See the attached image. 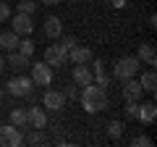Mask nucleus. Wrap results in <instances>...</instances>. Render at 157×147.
I'll return each instance as SVG.
<instances>
[{
  "label": "nucleus",
  "mask_w": 157,
  "mask_h": 147,
  "mask_svg": "<svg viewBox=\"0 0 157 147\" xmlns=\"http://www.w3.org/2000/svg\"><path fill=\"white\" fill-rule=\"evenodd\" d=\"M32 81H34V87L52 84V68L47 66L45 61H42V63H32Z\"/></svg>",
  "instance_id": "5"
},
{
  "label": "nucleus",
  "mask_w": 157,
  "mask_h": 147,
  "mask_svg": "<svg viewBox=\"0 0 157 147\" xmlns=\"http://www.w3.org/2000/svg\"><path fill=\"white\" fill-rule=\"evenodd\" d=\"M18 40H21V37H18L13 29L11 32H0V47H3V50H16Z\"/></svg>",
  "instance_id": "19"
},
{
  "label": "nucleus",
  "mask_w": 157,
  "mask_h": 147,
  "mask_svg": "<svg viewBox=\"0 0 157 147\" xmlns=\"http://www.w3.org/2000/svg\"><path fill=\"white\" fill-rule=\"evenodd\" d=\"M24 142H29L32 147H42V145H47V137H45L42 129H29L24 134Z\"/></svg>",
  "instance_id": "17"
},
{
  "label": "nucleus",
  "mask_w": 157,
  "mask_h": 147,
  "mask_svg": "<svg viewBox=\"0 0 157 147\" xmlns=\"http://www.w3.org/2000/svg\"><path fill=\"white\" fill-rule=\"evenodd\" d=\"M92 76H94V81H97L100 87H105V89L110 87V79H113V76H107L105 71H102V74H92Z\"/></svg>",
  "instance_id": "26"
},
{
  "label": "nucleus",
  "mask_w": 157,
  "mask_h": 147,
  "mask_svg": "<svg viewBox=\"0 0 157 147\" xmlns=\"http://www.w3.org/2000/svg\"><path fill=\"white\" fill-rule=\"evenodd\" d=\"M13 32L18 34V37H26V34H32L34 32V18H32V13H18L16 11V16H13Z\"/></svg>",
  "instance_id": "8"
},
{
  "label": "nucleus",
  "mask_w": 157,
  "mask_h": 147,
  "mask_svg": "<svg viewBox=\"0 0 157 147\" xmlns=\"http://www.w3.org/2000/svg\"><path fill=\"white\" fill-rule=\"evenodd\" d=\"M21 142H24V134L13 124L0 126V147H21Z\"/></svg>",
  "instance_id": "4"
},
{
  "label": "nucleus",
  "mask_w": 157,
  "mask_h": 147,
  "mask_svg": "<svg viewBox=\"0 0 157 147\" xmlns=\"http://www.w3.org/2000/svg\"><path fill=\"white\" fill-rule=\"evenodd\" d=\"M136 105H139V102H126V116H128V118L136 116Z\"/></svg>",
  "instance_id": "30"
},
{
  "label": "nucleus",
  "mask_w": 157,
  "mask_h": 147,
  "mask_svg": "<svg viewBox=\"0 0 157 147\" xmlns=\"http://www.w3.org/2000/svg\"><path fill=\"white\" fill-rule=\"evenodd\" d=\"M45 63L50 68H60L63 63H68V50L60 47V45H50L45 50Z\"/></svg>",
  "instance_id": "6"
},
{
  "label": "nucleus",
  "mask_w": 157,
  "mask_h": 147,
  "mask_svg": "<svg viewBox=\"0 0 157 147\" xmlns=\"http://www.w3.org/2000/svg\"><path fill=\"white\" fill-rule=\"evenodd\" d=\"M68 61L71 63H89L92 61V50L89 47H71V50H68Z\"/></svg>",
  "instance_id": "16"
},
{
  "label": "nucleus",
  "mask_w": 157,
  "mask_h": 147,
  "mask_svg": "<svg viewBox=\"0 0 157 147\" xmlns=\"http://www.w3.org/2000/svg\"><path fill=\"white\" fill-rule=\"evenodd\" d=\"M73 81H76L78 87H86L94 81V76H92V68L86 66V63H76L73 66Z\"/></svg>",
  "instance_id": "13"
},
{
  "label": "nucleus",
  "mask_w": 157,
  "mask_h": 147,
  "mask_svg": "<svg viewBox=\"0 0 157 147\" xmlns=\"http://www.w3.org/2000/svg\"><path fill=\"white\" fill-rule=\"evenodd\" d=\"M11 124L16 126V129H29V126H26V110L13 108V110H11Z\"/></svg>",
  "instance_id": "20"
},
{
  "label": "nucleus",
  "mask_w": 157,
  "mask_h": 147,
  "mask_svg": "<svg viewBox=\"0 0 157 147\" xmlns=\"http://www.w3.org/2000/svg\"><path fill=\"white\" fill-rule=\"evenodd\" d=\"M58 40H60L58 45H60V47H66V50H71V47H76V37H71V34H66V37L60 34Z\"/></svg>",
  "instance_id": "25"
},
{
  "label": "nucleus",
  "mask_w": 157,
  "mask_h": 147,
  "mask_svg": "<svg viewBox=\"0 0 157 147\" xmlns=\"http://www.w3.org/2000/svg\"><path fill=\"white\" fill-rule=\"evenodd\" d=\"M110 6H113V8H123L126 0H110Z\"/></svg>",
  "instance_id": "31"
},
{
  "label": "nucleus",
  "mask_w": 157,
  "mask_h": 147,
  "mask_svg": "<svg viewBox=\"0 0 157 147\" xmlns=\"http://www.w3.org/2000/svg\"><path fill=\"white\" fill-rule=\"evenodd\" d=\"M6 66H11V68H13V74H16V71H24V68L32 66V58L24 55V53H18V50H8Z\"/></svg>",
  "instance_id": "11"
},
{
  "label": "nucleus",
  "mask_w": 157,
  "mask_h": 147,
  "mask_svg": "<svg viewBox=\"0 0 157 147\" xmlns=\"http://www.w3.org/2000/svg\"><path fill=\"white\" fill-rule=\"evenodd\" d=\"M16 50H18V53H24V55H29V58H32V55H34V50H37V45H34V40H18Z\"/></svg>",
  "instance_id": "22"
},
{
  "label": "nucleus",
  "mask_w": 157,
  "mask_h": 147,
  "mask_svg": "<svg viewBox=\"0 0 157 147\" xmlns=\"http://www.w3.org/2000/svg\"><path fill=\"white\" fill-rule=\"evenodd\" d=\"M26 126H29V129H45V126H47V113L42 110V108L32 105L26 110Z\"/></svg>",
  "instance_id": "10"
},
{
  "label": "nucleus",
  "mask_w": 157,
  "mask_h": 147,
  "mask_svg": "<svg viewBox=\"0 0 157 147\" xmlns=\"http://www.w3.org/2000/svg\"><path fill=\"white\" fill-rule=\"evenodd\" d=\"M139 84H141L144 92L155 95V92H157V74L155 71H144V74H141V79H139Z\"/></svg>",
  "instance_id": "18"
},
{
  "label": "nucleus",
  "mask_w": 157,
  "mask_h": 147,
  "mask_svg": "<svg viewBox=\"0 0 157 147\" xmlns=\"http://www.w3.org/2000/svg\"><path fill=\"white\" fill-rule=\"evenodd\" d=\"M141 95H144V89H141L139 79H134V76L126 79V84H123V100H126V102H139Z\"/></svg>",
  "instance_id": "12"
},
{
  "label": "nucleus",
  "mask_w": 157,
  "mask_h": 147,
  "mask_svg": "<svg viewBox=\"0 0 157 147\" xmlns=\"http://www.w3.org/2000/svg\"><path fill=\"white\" fill-rule=\"evenodd\" d=\"M136 121H139L141 126H149L152 121L157 118V105L155 102H141V105H136Z\"/></svg>",
  "instance_id": "9"
},
{
  "label": "nucleus",
  "mask_w": 157,
  "mask_h": 147,
  "mask_svg": "<svg viewBox=\"0 0 157 147\" xmlns=\"http://www.w3.org/2000/svg\"><path fill=\"white\" fill-rule=\"evenodd\" d=\"M16 11L18 13H34V11H37V0H18Z\"/></svg>",
  "instance_id": "23"
},
{
  "label": "nucleus",
  "mask_w": 157,
  "mask_h": 147,
  "mask_svg": "<svg viewBox=\"0 0 157 147\" xmlns=\"http://www.w3.org/2000/svg\"><path fill=\"white\" fill-rule=\"evenodd\" d=\"M42 105H45L47 110L60 113L63 108H66V95H63V89H47L45 95H42Z\"/></svg>",
  "instance_id": "7"
},
{
  "label": "nucleus",
  "mask_w": 157,
  "mask_h": 147,
  "mask_svg": "<svg viewBox=\"0 0 157 147\" xmlns=\"http://www.w3.org/2000/svg\"><path fill=\"white\" fill-rule=\"evenodd\" d=\"M131 145H134V147H152V139H149V137H144V134H141V137H136V139L131 142Z\"/></svg>",
  "instance_id": "28"
},
{
  "label": "nucleus",
  "mask_w": 157,
  "mask_h": 147,
  "mask_svg": "<svg viewBox=\"0 0 157 147\" xmlns=\"http://www.w3.org/2000/svg\"><path fill=\"white\" fill-rule=\"evenodd\" d=\"M139 58H131V55H126V58H121V61L113 66V79H121V81H126V79H131V76H136L139 74Z\"/></svg>",
  "instance_id": "2"
},
{
  "label": "nucleus",
  "mask_w": 157,
  "mask_h": 147,
  "mask_svg": "<svg viewBox=\"0 0 157 147\" xmlns=\"http://www.w3.org/2000/svg\"><path fill=\"white\" fill-rule=\"evenodd\" d=\"M139 58L141 63H149V66H155L157 63V53H155V45H152V42H141L139 45Z\"/></svg>",
  "instance_id": "15"
},
{
  "label": "nucleus",
  "mask_w": 157,
  "mask_h": 147,
  "mask_svg": "<svg viewBox=\"0 0 157 147\" xmlns=\"http://www.w3.org/2000/svg\"><path fill=\"white\" fill-rule=\"evenodd\" d=\"M78 92H81V87L73 81V84H66V89H63V95H66V100H78Z\"/></svg>",
  "instance_id": "24"
},
{
  "label": "nucleus",
  "mask_w": 157,
  "mask_h": 147,
  "mask_svg": "<svg viewBox=\"0 0 157 147\" xmlns=\"http://www.w3.org/2000/svg\"><path fill=\"white\" fill-rule=\"evenodd\" d=\"M3 68H6V58H0V71H3Z\"/></svg>",
  "instance_id": "33"
},
{
  "label": "nucleus",
  "mask_w": 157,
  "mask_h": 147,
  "mask_svg": "<svg viewBox=\"0 0 157 147\" xmlns=\"http://www.w3.org/2000/svg\"><path fill=\"white\" fill-rule=\"evenodd\" d=\"M102 71H105V61H102V58H97L94 66H92V74H102Z\"/></svg>",
  "instance_id": "29"
},
{
  "label": "nucleus",
  "mask_w": 157,
  "mask_h": 147,
  "mask_svg": "<svg viewBox=\"0 0 157 147\" xmlns=\"http://www.w3.org/2000/svg\"><path fill=\"white\" fill-rule=\"evenodd\" d=\"M6 89H8V95H13V97H26L29 92H34V81H32V76L18 74V76H13L6 84Z\"/></svg>",
  "instance_id": "3"
},
{
  "label": "nucleus",
  "mask_w": 157,
  "mask_h": 147,
  "mask_svg": "<svg viewBox=\"0 0 157 147\" xmlns=\"http://www.w3.org/2000/svg\"><path fill=\"white\" fill-rule=\"evenodd\" d=\"M105 131H107V137H110V139H121V137H123V131H126V124H123V121H110Z\"/></svg>",
  "instance_id": "21"
},
{
  "label": "nucleus",
  "mask_w": 157,
  "mask_h": 147,
  "mask_svg": "<svg viewBox=\"0 0 157 147\" xmlns=\"http://www.w3.org/2000/svg\"><path fill=\"white\" fill-rule=\"evenodd\" d=\"M45 6H58V3H63V0H42Z\"/></svg>",
  "instance_id": "32"
},
{
  "label": "nucleus",
  "mask_w": 157,
  "mask_h": 147,
  "mask_svg": "<svg viewBox=\"0 0 157 147\" xmlns=\"http://www.w3.org/2000/svg\"><path fill=\"white\" fill-rule=\"evenodd\" d=\"M45 34L50 37V40H58V37L63 34V21L58 16H47L45 18Z\"/></svg>",
  "instance_id": "14"
},
{
  "label": "nucleus",
  "mask_w": 157,
  "mask_h": 147,
  "mask_svg": "<svg viewBox=\"0 0 157 147\" xmlns=\"http://www.w3.org/2000/svg\"><path fill=\"white\" fill-rule=\"evenodd\" d=\"M8 18H11V6L6 0H0V21H8Z\"/></svg>",
  "instance_id": "27"
},
{
  "label": "nucleus",
  "mask_w": 157,
  "mask_h": 147,
  "mask_svg": "<svg viewBox=\"0 0 157 147\" xmlns=\"http://www.w3.org/2000/svg\"><path fill=\"white\" fill-rule=\"evenodd\" d=\"M78 100H81V105H84L86 113H102V110H107V105H110V100H107V89L100 84H86L81 87V92H78Z\"/></svg>",
  "instance_id": "1"
}]
</instances>
